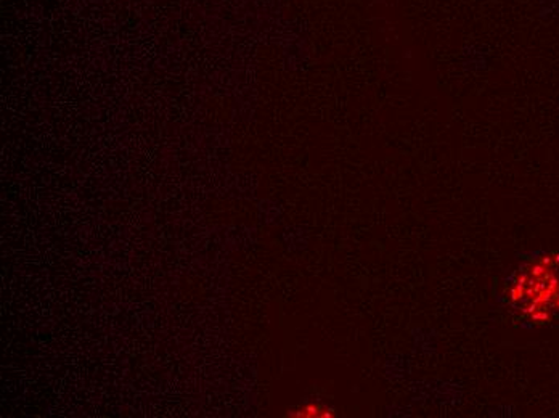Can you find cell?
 Returning a JSON list of instances; mask_svg holds the SVG:
<instances>
[{
  "label": "cell",
  "instance_id": "2",
  "mask_svg": "<svg viewBox=\"0 0 559 418\" xmlns=\"http://www.w3.org/2000/svg\"><path fill=\"white\" fill-rule=\"evenodd\" d=\"M292 416L295 417H333V409L323 406V404L310 403L299 409L293 410Z\"/></svg>",
  "mask_w": 559,
  "mask_h": 418
},
{
  "label": "cell",
  "instance_id": "1",
  "mask_svg": "<svg viewBox=\"0 0 559 418\" xmlns=\"http://www.w3.org/2000/svg\"><path fill=\"white\" fill-rule=\"evenodd\" d=\"M504 299L530 324L559 321V253H540L524 261L507 285Z\"/></svg>",
  "mask_w": 559,
  "mask_h": 418
}]
</instances>
